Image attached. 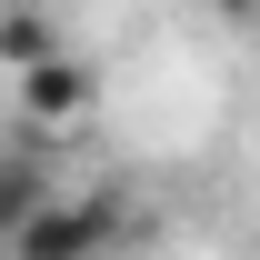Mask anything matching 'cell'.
I'll return each instance as SVG.
<instances>
[{
    "instance_id": "6da1fadb",
    "label": "cell",
    "mask_w": 260,
    "mask_h": 260,
    "mask_svg": "<svg viewBox=\"0 0 260 260\" xmlns=\"http://www.w3.org/2000/svg\"><path fill=\"white\" fill-rule=\"evenodd\" d=\"M130 230H140V210H130L120 190H70L60 180V190L20 220V240H10L0 260H110Z\"/></svg>"
},
{
    "instance_id": "7a4b0ae2",
    "label": "cell",
    "mask_w": 260,
    "mask_h": 260,
    "mask_svg": "<svg viewBox=\"0 0 260 260\" xmlns=\"http://www.w3.org/2000/svg\"><path fill=\"white\" fill-rule=\"evenodd\" d=\"M90 100H100V70L80 60V50H50V60H30V70H20V110H30L40 130H60V120H80Z\"/></svg>"
},
{
    "instance_id": "3957f363",
    "label": "cell",
    "mask_w": 260,
    "mask_h": 260,
    "mask_svg": "<svg viewBox=\"0 0 260 260\" xmlns=\"http://www.w3.org/2000/svg\"><path fill=\"white\" fill-rule=\"evenodd\" d=\"M50 190H60L50 150H0V250L20 240V220H30V210H40Z\"/></svg>"
},
{
    "instance_id": "277c9868",
    "label": "cell",
    "mask_w": 260,
    "mask_h": 260,
    "mask_svg": "<svg viewBox=\"0 0 260 260\" xmlns=\"http://www.w3.org/2000/svg\"><path fill=\"white\" fill-rule=\"evenodd\" d=\"M50 50H70L60 20H50L40 0H10V10H0V60H10V70H30V60H50Z\"/></svg>"
}]
</instances>
